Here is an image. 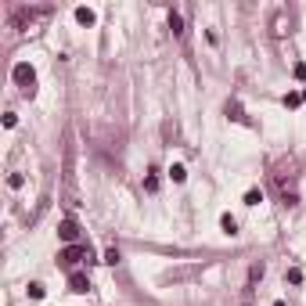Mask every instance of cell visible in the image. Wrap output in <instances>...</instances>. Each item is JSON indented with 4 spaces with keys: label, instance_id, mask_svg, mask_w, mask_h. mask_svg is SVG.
I'll return each instance as SVG.
<instances>
[{
    "label": "cell",
    "instance_id": "cell-1",
    "mask_svg": "<svg viewBox=\"0 0 306 306\" xmlns=\"http://www.w3.org/2000/svg\"><path fill=\"white\" fill-rule=\"evenodd\" d=\"M11 80L22 87V94H25V97H32V94H36V69H32L29 61H18V65L11 69Z\"/></svg>",
    "mask_w": 306,
    "mask_h": 306
},
{
    "label": "cell",
    "instance_id": "cell-2",
    "mask_svg": "<svg viewBox=\"0 0 306 306\" xmlns=\"http://www.w3.org/2000/svg\"><path fill=\"white\" fill-rule=\"evenodd\" d=\"M65 191H69V206H76V148L65 144Z\"/></svg>",
    "mask_w": 306,
    "mask_h": 306
},
{
    "label": "cell",
    "instance_id": "cell-3",
    "mask_svg": "<svg viewBox=\"0 0 306 306\" xmlns=\"http://www.w3.org/2000/svg\"><path fill=\"white\" fill-rule=\"evenodd\" d=\"M80 259H90V252H87L83 245H65V249L58 252V263H61V266H69V270H72V266L80 263Z\"/></svg>",
    "mask_w": 306,
    "mask_h": 306
},
{
    "label": "cell",
    "instance_id": "cell-4",
    "mask_svg": "<svg viewBox=\"0 0 306 306\" xmlns=\"http://www.w3.org/2000/svg\"><path fill=\"white\" fill-rule=\"evenodd\" d=\"M69 292H76V295L90 292V278H87V274H80V270H72V274H69Z\"/></svg>",
    "mask_w": 306,
    "mask_h": 306
},
{
    "label": "cell",
    "instance_id": "cell-5",
    "mask_svg": "<svg viewBox=\"0 0 306 306\" xmlns=\"http://www.w3.org/2000/svg\"><path fill=\"white\" fill-rule=\"evenodd\" d=\"M58 234H61V242H65V245H76V238H80V227H76V220H61Z\"/></svg>",
    "mask_w": 306,
    "mask_h": 306
},
{
    "label": "cell",
    "instance_id": "cell-6",
    "mask_svg": "<svg viewBox=\"0 0 306 306\" xmlns=\"http://www.w3.org/2000/svg\"><path fill=\"white\" fill-rule=\"evenodd\" d=\"M76 22H80V25H94V22H97V15H94L90 8H76Z\"/></svg>",
    "mask_w": 306,
    "mask_h": 306
},
{
    "label": "cell",
    "instance_id": "cell-7",
    "mask_svg": "<svg viewBox=\"0 0 306 306\" xmlns=\"http://www.w3.org/2000/svg\"><path fill=\"white\" fill-rule=\"evenodd\" d=\"M220 227H223V234H238V220H234L231 213H223V216H220Z\"/></svg>",
    "mask_w": 306,
    "mask_h": 306
},
{
    "label": "cell",
    "instance_id": "cell-8",
    "mask_svg": "<svg viewBox=\"0 0 306 306\" xmlns=\"http://www.w3.org/2000/svg\"><path fill=\"white\" fill-rule=\"evenodd\" d=\"M259 202H263V191H259V187L245 191V206H259Z\"/></svg>",
    "mask_w": 306,
    "mask_h": 306
},
{
    "label": "cell",
    "instance_id": "cell-9",
    "mask_svg": "<svg viewBox=\"0 0 306 306\" xmlns=\"http://www.w3.org/2000/svg\"><path fill=\"white\" fill-rule=\"evenodd\" d=\"M169 29H173V36H180V32H184V22H180V15H177V11H169Z\"/></svg>",
    "mask_w": 306,
    "mask_h": 306
},
{
    "label": "cell",
    "instance_id": "cell-10",
    "mask_svg": "<svg viewBox=\"0 0 306 306\" xmlns=\"http://www.w3.org/2000/svg\"><path fill=\"white\" fill-rule=\"evenodd\" d=\"M169 177H173L177 184H184V177H187V169H184L180 162H173V166H169Z\"/></svg>",
    "mask_w": 306,
    "mask_h": 306
},
{
    "label": "cell",
    "instance_id": "cell-11",
    "mask_svg": "<svg viewBox=\"0 0 306 306\" xmlns=\"http://www.w3.org/2000/svg\"><path fill=\"white\" fill-rule=\"evenodd\" d=\"M256 281H263V263H256L252 270H249V288H252Z\"/></svg>",
    "mask_w": 306,
    "mask_h": 306
},
{
    "label": "cell",
    "instance_id": "cell-12",
    "mask_svg": "<svg viewBox=\"0 0 306 306\" xmlns=\"http://www.w3.org/2000/svg\"><path fill=\"white\" fill-rule=\"evenodd\" d=\"M29 295H32V299H44V295H47V288H44L40 281H32V285H29Z\"/></svg>",
    "mask_w": 306,
    "mask_h": 306
},
{
    "label": "cell",
    "instance_id": "cell-13",
    "mask_svg": "<svg viewBox=\"0 0 306 306\" xmlns=\"http://www.w3.org/2000/svg\"><path fill=\"white\" fill-rule=\"evenodd\" d=\"M227 116H231V119H238V123H245V116H242V108H238V105H231V101H227Z\"/></svg>",
    "mask_w": 306,
    "mask_h": 306
},
{
    "label": "cell",
    "instance_id": "cell-14",
    "mask_svg": "<svg viewBox=\"0 0 306 306\" xmlns=\"http://www.w3.org/2000/svg\"><path fill=\"white\" fill-rule=\"evenodd\" d=\"M22 184H25V177H22V173H11V177H8V187H15V191H18Z\"/></svg>",
    "mask_w": 306,
    "mask_h": 306
},
{
    "label": "cell",
    "instance_id": "cell-15",
    "mask_svg": "<svg viewBox=\"0 0 306 306\" xmlns=\"http://www.w3.org/2000/svg\"><path fill=\"white\" fill-rule=\"evenodd\" d=\"M285 281H288V285H299V281H302V270H288Z\"/></svg>",
    "mask_w": 306,
    "mask_h": 306
},
{
    "label": "cell",
    "instance_id": "cell-16",
    "mask_svg": "<svg viewBox=\"0 0 306 306\" xmlns=\"http://www.w3.org/2000/svg\"><path fill=\"white\" fill-rule=\"evenodd\" d=\"M105 263H119V249H116V245H112V249L105 252Z\"/></svg>",
    "mask_w": 306,
    "mask_h": 306
},
{
    "label": "cell",
    "instance_id": "cell-17",
    "mask_svg": "<svg viewBox=\"0 0 306 306\" xmlns=\"http://www.w3.org/2000/svg\"><path fill=\"white\" fill-rule=\"evenodd\" d=\"M299 101H302V94H288V97H285V105H288V108H295Z\"/></svg>",
    "mask_w": 306,
    "mask_h": 306
},
{
    "label": "cell",
    "instance_id": "cell-18",
    "mask_svg": "<svg viewBox=\"0 0 306 306\" xmlns=\"http://www.w3.org/2000/svg\"><path fill=\"white\" fill-rule=\"evenodd\" d=\"M302 101H306V90H302Z\"/></svg>",
    "mask_w": 306,
    "mask_h": 306
}]
</instances>
